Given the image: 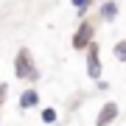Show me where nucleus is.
<instances>
[{
    "label": "nucleus",
    "instance_id": "obj_4",
    "mask_svg": "<svg viewBox=\"0 0 126 126\" xmlns=\"http://www.w3.org/2000/svg\"><path fill=\"white\" fill-rule=\"evenodd\" d=\"M118 118H121V107L115 101H107V104H101L98 115H95V126H112Z\"/></svg>",
    "mask_w": 126,
    "mask_h": 126
},
{
    "label": "nucleus",
    "instance_id": "obj_3",
    "mask_svg": "<svg viewBox=\"0 0 126 126\" xmlns=\"http://www.w3.org/2000/svg\"><path fill=\"white\" fill-rule=\"evenodd\" d=\"M84 59H87V76H90L93 81H98L101 73H104V64H101V45L95 39L90 42V48L84 50Z\"/></svg>",
    "mask_w": 126,
    "mask_h": 126
},
{
    "label": "nucleus",
    "instance_id": "obj_9",
    "mask_svg": "<svg viewBox=\"0 0 126 126\" xmlns=\"http://www.w3.org/2000/svg\"><path fill=\"white\" fill-rule=\"evenodd\" d=\"M112 53L118 62H126V39H118L115 45H112Z\"/></svg>",
    "mask_w": 126,
    "mask_h": 126
},
{
    "label": "nucleus",
    "instance_id": "obj_10",
    "mask_svg": "<svg viewBox=\"0 0 126 126\" xmlns=\"http://www.w3.org/2000/svg\"><path fill=\"white\" fill-rule=\"evenodd\" d=\"M6 95H9V84H3V81H0V107H3Z\"/></svg>",
    "mask_w": 126,
    "mask_h": 126
},
{
    "label": "nucleus",
    "instance_id": "obj_2",
    "mask_svg": "<svg viewBox=\"0 0 126 126\" xmlns=\"http://www.w3.org/2000/svg\"><path fill=\"white\" fill-rule=\"evenodd\" d=\"M95 39V23L93 20H79V28L73 31V36H70V45H73V50H79V53H84L87 48H90V42Z\"/></svg>",
    "mask_w": 126,
    "mask_h": 126
},
{
    "label": "nucleus",
    "instance_id": "obj_11",
    "mask_svg": "<svg viewBox=\"0 0 126 126\" xmlns=\"http://www.w3.org/2000/svg\"><path fill=\"white\" fill-rule=\"evenodd\" d=\"M95 87H98V90H109V84H107L104 79H98V81H95Z\"/></svg>",
    "mask_w": 126,
    "mask_h": 126
},
{
    "label": "nucleus",
    "instance_id": "obj_7",
    "mask_svg": "<svg viewBox=\"0 0 126 126\" xmlns=\"http://www.w3.org/2000/svg\"><path fill=\"white\" fill-rule=\"evenodd\" d=\"M95 3V0H70V6L76 9V14H79V20H84L87 17V11H90V6Z\"/></svg>",
    "mask_w": 126,
    "mask_h": 126
},
{
    "label": "nucleus",
    "instance_id": "obj_5",
    "mask_svg": "<svg viewBox=\"0 0 126 126\" xmlns=\"http://www.w3.org/2000/svg\"><path fill=\"white\" fill-rule=\"evenodd\" d=\"M118 14H121L118 0H101V6H98V20L101 23H115Z\"/></svg>",
    "mask_w": 126,
    "mask_h": 126
},
{
    "label": "nucleus",
    "instance_id": "obj_8",
    "mask_svg": "<svg viewBox=\"0 0 126 126\" xmlns=\"http://www.w3.org/2000/svg\"><path fill=\"white\" fill-rule=\"evenodd\" d=\"M39 118H42V123H48V126H53L56 121H59V112L53 107H42V112H39Z\"/></svg>",
    "mask_w": 126,
    "mask_h": 126
},
{
    "label": "nucleus",
    "instance_id": "obj_1",
    "mask_svg": "<svg viewBox=\"0 0 126 126\" xmlns=\"http://www.w3.org/2000/svg\"><path fill=\"white\" fill-rule=\"evenodd\" d=\"M14 79L17 81H28V84H36L42 79V73H39V67L34 62V53L28 48H20L14 53Z\"/></svg>",
    "mask_w": 126,
    "mask_h": 126
},
{
    "label": "nucleus",
    "instance_id": "obj_6",
    "mask_svg": "<svg viewBox=\"0 0 126 126\" xmlns=\"http://www.w3.org/2000/svg\"><path fill=\"white\" fill-rule=\"evenodd\" d=\"M20 109H34V107H39V90L36 87H25L23 93H20Z\"/></svg>",
    "mask_w": 126,
    "mask_h": 126
}]
</instances>
